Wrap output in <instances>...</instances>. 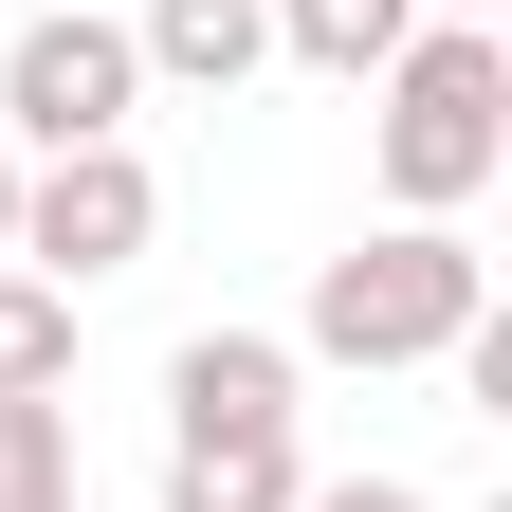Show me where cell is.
Segmentation results:
<instances>
[{
  "label": "cell",
  "instance_id": "obj_1",
  "mask_svg": "<svg viewBox=\"0 0 512 512\" xmlns=\"http://www.w3.org/2000/svg\"><path fill=\"white\" fill-rule=\"evenodd\" d=\"M366 165H384V202L403 220H458V202H494V165H512V37L494 19H421L403 55L366 74Z\"/></svg>",
  "mask_w": 512,
  "mask_h": 512
},
{
  "label": "cell",
  "instance_id": "obj_2",
  "mask_svg": "<svg viewBox=\"0 0 512 512\" xmlns=\"http://www.w3.org/2000/svg\"><path fill=\"white\" fill-rule=\"evenodd\" d=\"M494 311V256L458 220H384L348 256H311V311H293V366H439Z\"/></svg>",
  "mask_w": 512,
  "mask_h": 512
},
{
  "label": "cell",
  "instance_id": "obj_3",
  "mask_svg": "<svg viewBox=\"0 0 512 512\" xmlns=\"http://www.w3.org/2000/svg\"><path fill=\"white\" fill-rule=\"evenodd\" d=\"M128 110H147V55H128V19H92V0H55V19L0 37V147L55 165V147H128Z\"/></svg>",
  "mask_w": 512,
  "mask_h": 512
},
{
  "label": "cell",
  "instance_id": "obj_4",
  "mask_svg": "<svg viewBox=\"0 0 512 512\" xmlns=\"http://www.w3.org/2000/svg\"><path fill=\"white\" fill-rule=\"evenodd\" d=\"M147 238H165V183H147V147H55V165H19V275L92 293V275H128Z\"/></svg>",
  "mask_w": 512,
  "mask_h": 512
},
{
  "label": "cell",
  "instance_id": "obj_5",
  "mask_svg": "<svg viewBox=\"0 0 512 512\" xmlns=\"http://www.w3.org/2000/svg\"><path fill=\"white\" fill-rule=\"evenodd\" d=\"M311 458L293 421H165V512H293Z\"/></svg>",
  "mask_w": 512,
  "mask_h": 512
},
{
  "label": "cell",
  "instance_id": "obj_6",
  "mask_svg": "<svg viewBox=\"0 0 512 512\" xmlns=\"http://www.w3.org/2000/svg\"><path fill=\"white\" fill-rule=\"evenodd\" d=\"M293 330H183L165 348V421H293Z\"/></svg>",
  "mask_w": 512,
  "mask_h": 512
},
{
  "label": "cell",
  "instance_id": "obj_7",
  "mask_svg": "<svg viewBox=\"0 0 512 512\" xmlns=\"http://www.w3.org/2000/svg\"><path fill=\"white\" fill-rule=\"evenodd\" d=\"M128 55H147L165 92H238L256 55H275V0H147V19H128Z\"/></svg>",
  "mask_w": 512,
  "mask_h": 512
},
{
  "label": "cell",
  "instance_id": "obj_8",
  "mask_svg": "<svg viewBox=\"0 0 512 512\" xmlns=\"http://www.w3.org/2000/svg\"><path fill=\"white\" fill-rule=\"evenodd\" d=\"M0 512H92V458H74L55 384H0Z\"/></svg>",
  "mask_w": 512,
  "mask_h": 512
},
{
  "label": "cell",
  "instance_id": "obj_9",
  "mask_svg": "<svg viewBox=\"0 0 512 512\" xmlns=\"http://www.w3.org/2000/svg\"><path fill=\"white\" fill-rule=\"evenodd\" d=\"M421 37V0H275V55H293V74H384V55H403Z\"/></svg>",
  "mask_w": 512,
  "mask_h": 512
},
{
  "label": "cell",
  "instance_id": "obj_10",
  "mask_svg": "<svg viewBox=\"0 0 512 512\" xmlns=\"http://www.w3.org/2000/svg\"><path fill=\"white\" fill-rule=\"evenodd\" d=\"M0 384H74V293L0 256Z\"/></svg>",
  "mask_w": 512,
  "mask_h": 512
},
{
  "label": "cell",
  "instance_id": "obj_11",
  "mask_svg": "<svg viewBox=\"0 0 512 512\" xmlns=\"http://www.w3.org/2000/svg\"><path fill=\"white\" fill-rule=\"evenodd\" d=\"M293 512H439V494H421V476H311Z\"/></svg>",
  "mask_w": 512,
  "mask_h": 512
},
{
  "label": "cell",
  "instance_id": "obj_12",
  "mask_svg": "<svg viewBox=\"0 0 512 512\" xmlns=\"http://www.w3.org/2000/svg\"><path fill=\"white\" fill-rule=\"evenodd\" d=\"M0 256H19V147H0Z\"/></svg>",
  "mask_w": 512,
  "mask_h": 512
},
{
  "label": "cell",
  "instance_id": "obj_13",
  "mask_svg": "<svg viewBox=\"0 0 512 512\" xmlns=\"http://www.w3.org/2000/svg\"><path fill=\"white\" fill-rule=\"evenodd\" d=\"M421 19H494V0H421Z\"/></svg>",
  "mask_w": 512,
  "mask_h": 512
},
{
  "label": "cell",
  "instance_id": "obj_14",
  "mask_svg": "<svg viewBox=\"0 0 512 512\" xmlns=\"http://www.w3.org/2000/svg\"><path fill=\"white\" fill-rule=\"evenodd\" d=\"M476 512H512V494H476Z\"/></svg>",
  "mask_w": 512,
  "mask_h": 512
}]
</instances>
